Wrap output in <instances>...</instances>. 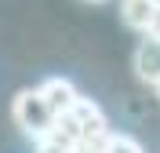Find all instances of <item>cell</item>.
<instances>
[{
  "mask_svg": "<svg viewBox=\"0 0 160 153\" xmlns=\"http://www.w3.org/2000/svg\"><path fill=\"white\" fill-rule=\"evenodd\" d=\"M157 4L160 0H120V18H124V26L149 33V22H153V15H157Z\"/></svg>",
  "mask_w": 160,
  "mask_h": 153,
  "instance_id": "5",
  "label": "cell"
},
{
  "mask_svg": "<svg viewBox=\"0 0 160 153\" xmlns=\"http://www.w3.org/2000/svg\"><path fill=\"white\" fill-rule=\"evenodd\" d=\"M135 69H138V77L146 84H153V88L160 84V40L146 37L138 44V51H135Z\"/></svg>",
  "mask_w": 160,
  "mask_h": 153,
  "instance_id": "4",
  "label": "cell"
},
{
  "mask_svg": "<svg viewBox=\"0 0 160 153\" xmlns=\"http://www.w3.org/2000/svg\"><path fill=\"white\" fill-rule=\"evenodd\" d=\"M88 4H106V0H88Z\"/></svg>",
  "mask_w": 160,
  "mask_h": 153,
  "instance_id": "8",
  "label": "cell"
},
{
  "mask_svg": "<svg viewBox=\"0 0 160 153\" xmlns=\"http://www.w3.org/2000/svg\"><path fill=\"white\" fill-rule=\"evenodd\" d=\"M40 95H44V102L51 106V113L55 117H62V113H69L73 106H77V88H73V80H66V77H51V80L40 84Z\"/></svg>",
  "mask_w": 160,
  "mask_h": 153,
  "instance_id": "3",
  "label": "cell"
},
{
  "mask_svg": "<svg viewBox=\"0 0 160 153\" xmlns=\"http://www.w3.org/2000/svg\"><path fill=\"white\" fill-rule=\"evenodd\" d=\"M11 117H15V124H18L29 139H37V142H44L51 135V128H55V113H51V106L44 102L40 88H26V91L15 95Z\"/></svg>",
  "mask_w": 160,
  "mask_h": 153,
  "instance_id": "1",
  "label": "cell"
},
{
  "mask_svg": "<svg viewBox=\"0 0 160 153\" xmlns=\"http://www.w3.org/2000/svg\"><path fill=\"white\" fill-rule=\"evenodd\" d=\"M102 153H142V146H138V139H131V135H109L106 146H102Z\"/></svg>",
  "mask_w": 160,
  "mask_h": 153,
  "instance_id": "6",
  "label": "cell"
},
{
  "mask_svg": "<svg viewBox=\"0 0 160 153\" xmlns=\"http://www.w3.org/2000/svg\"><path fill=\"white\" fill-rule=\"evenodd\" d=\"M69 117L77 120V131H80V153H102L106 139H109V124H106V113H102L98 102H91L80 95L77 106L69 110Z\"/></svg>",
  "mask_w": 160,
  "mask_h": 153,
  "instance_id": "2",
  "label": "cell"
},
{
  "mask_svg": "<svg viewBox=\"0 0 160 153\" xmlns=\"http://www.w3.org/2000/svg\"><path fill=\"white\" fill-rule=\"evenodd\" d=\"M157 99H160V84H157Z\"/></svg>",
  "mask_w": 160,
  "mask_h": 153,
  "instance_id": "9",
  "label": "cell"
},
{
  "mask_svg": "<svg viewBox=\"0 0 160 153\" xmlns=\"http://www.w3.org/2000/svg\"><path fill=\"white\" fill-rule=\"evenodd\" d=\"M146 37L160 40V4H157V15H153V22H149V33H146Z\"/></svg>",
  "mask_w": 160,
  "mask_h": 153,
  "instance_id": "7",
  "label": "cell"
}]
</instances>
